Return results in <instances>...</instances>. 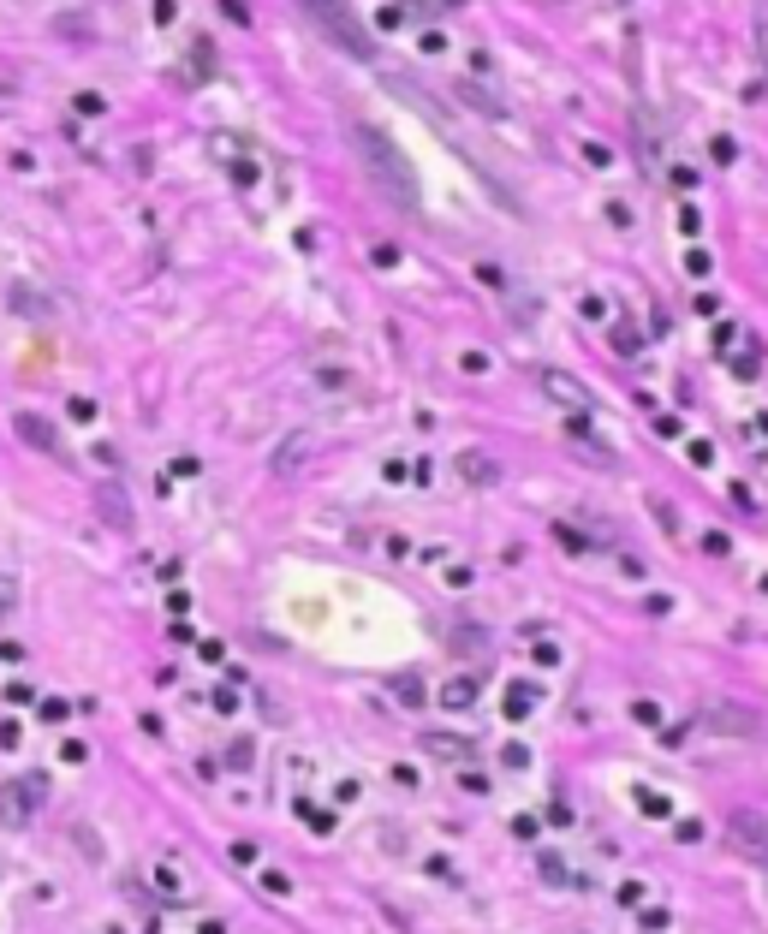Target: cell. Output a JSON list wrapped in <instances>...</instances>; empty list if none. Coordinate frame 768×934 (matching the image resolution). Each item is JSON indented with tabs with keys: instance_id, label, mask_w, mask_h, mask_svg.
<instances>
[{
	"instance_id": "1",
	"label": "cell",
	"mask_w": 768,
	"mask_h": 934,
	"mask_svg": "<svg viewBox=\"0 0 768 934\" xmlns=\"http://www.w3.org/2000/svg\"><path fill=\"white\" fill-rule=\"evenodd\" d=\"M352 143H358V155H364V167H370V179L387 191V203L393 209H405V215H417V173H411V161H405V149L387 137L382 125H370V119H352Z\"/></svg>"
},
{
	"instance_id": "2",
	"label": "cell",
	"mask_w": 768,
	"mask_h": 934,
	"mask_svg": "<svg viewBox=\"0 0 768 934\" xmlns=\"http://www.w3.org/2000/svg\"><path fill=\"white\" fill-rule=\"evenodd\" d=\"M42 786H48L42 774H24V780H6L0 786V827L6 833H24L30 827V816L42 810Z\"/></svg>"
},
{
	"instance_id": "3",
	"label": "cell",
	"mask_w": 768,
	"mask_h": 934,
	"mask_svg": "<svg viewBox=\"0 0 768 934\" xmlns=\"http://www.w3.org/2000/svg\"><path fill=\"white\" fill-rule=\"evenodd\" d=\"M316 18H322V30H328V36H334V42H340L346 54H358V60H370V48H376V42H370V36L358 30V18H352L346 6H316Z\"/></svg>"
},
{
	"instance_id": "4",
	"label": "cell",
	"mask_w": 768,
	"mask_h": 934,
	"mask_svg": "<svg viewBox=\"0 0 768 934\" xmlns=\"http://www.w3.org/2000/svg\"><path fill=\"white\" fill-rule=\"evenodd\" d=\"M542 393H548V399H554L560 411H578V417H584V411L596 405V393H590V387H584L578 375H566V369H542Z\"/></svg>"
},
{
	"instance_id": "5",
	"label": "cell",
	"mask_w": 768,
	"mask_h": 934,
	"mask_svg": "<svg viewBox=\"0 0 768 934\" xmlns=\"http://www.w3.org/2000/svg\"><path fill=\"white\" fill-rule=\"evenodd\" d=\"M12 429H18V441H30L36 453H48V459H60L66 447H60V435H54V423L48 417H36V411H18L12 417Z\"/></svg>"
},
{
	"instance_id": "6",
	"label": "cell",
	"mask_w": 768,
	"mask_h": 934,
	"mask_svg": "<svg viewBox=\"0 0 768 934\" xmlns=\"http://www.w3.org/2000/svg\"><path fill=\"white\" fill-rule=\"evenodd\" d=\"M703 720H709L715 732H739V738H757V732H763V720H757L751 708H733V702H709Z\"/></svg>"
},
{
	"instance_id": "7",
	"label": "cell",
	"mask_w": 768,
	"mask_h": 934,
	"mask_svg": "<svg viewBox=\"0 0 768 934\" xmlns=\"http://www.w3.org/2000/svg\"><path fill=\"white\" fill-rule=\"evenodd\" d=\"M459 476H465L471 488H495V482H501V465H495L483 447H465V453H459Z\"/></svg>"
},
{
	"instance_id": "8",
	"label": "cell",
	"mask_w": 768,
	"mask_h": 934,
	"mask_svg": "<svg viewBox=\"0 0 768 934\" xmlns=\"http://www.w3.org/2000/svg\"><path fill=\"white\" fill-rule=\"evenodd\" d=\"M423 750H429V756H441V762H471V756H477V744H471V738H459V732H429V738H423Z\"/></svg>"
},
{
	"instance_id": "9",
	"label": "cell",
	"mask_w": 768,
	"mask_h": 934,
	"mask_svg": "<svg viewBox=\"0 0 768 934\" xmlns=\"http://www.w3.org/2000/svg\"><path fill=\"white\" fill-rule=\"evenodd\" d=\"M733 833H739V845H745V851H757V857H768V821H763V816L739 810V816H733Z\"/></svg>"
},
{
	"instance_id": "10",
	"label": "cell",
	"mask_w": 768,
	"mask_h": 934,
	"mask_svg": "<svg viewBox=\"0 0 768 934\" xmlns=\"http://www.w3.org/2000/svg\"><path fill=\"white\" fill-rule=\"evenodd\" d=\"M435 702H441V708H453V714H459V708H471V702H477V679H471V673H453V679L435 691Z\"/></svg>"
},
{
	"instance_id": "11",
	"label": "cell",
	"mask_w": 768,
	"mask_h": 934,
	"mask_svg": "<svg viewBox=\"0 0 768 934\" xmlns=\"http://www.w3.org/2000/svg\"><path fill=\"white\" fill-rule=\"evenodd\" d=\"M536 869H542V881H548V887H584V875H578L566 857H554V851H542V857H536Z\"/></svg>"
},
{
	"instance_id": "12",
	"label": "cell",
	"mask_w": 768,
	"mask_h": 934,
	"mask_svg": "<svg viewBox=\"0 0 768 934\" xmlns=\"http://www.w3.org/2000/svg\"><path fill=\"white\" fill-rule=\"evenodd\" d=\"M149 887H155V899H161V905H191L185 881H179V875H173L167 863H161V869H149Z\"/></svg>"
},
{
	"instance_id": "13",
	"label": "cell",
	"mask_w": 768,
	"mask_h": 934,
	"mask_svg": "<svg viewBox=\"0 0 768 934\" xmlns=\"http://www.w3.org/2000/svg\"><path fill=\"white\" fill-rule=\"evenodd\" d=\"M501 708H507V720H524V714L536 708V685H524V679L507 685V702H501Z\"/></svg>"
},
{
	"instance_id": "14",
	"label": "cell",
	"mask_w": 768,
	"mask_h": 934,
	"mask_svg": "<svg viewBox=\"0 0 768 934\" xmlns=\"http://www.w3.org/2000/svg\"><path fill=\"white\" fill-rule=\"evenodd\" d=\"M393 702H399V708H423V702H429V691H423V679H417V673L393 679Z\"/></svg>"
},
{
	"instance_id": "15",
	"label": "cell",
	"mask_w": 768,
	"mask_h": 934,
	"mask_svg": "<svg viewBox=\"0 0 768 934\" xmlns=\"http://www.w3.org/2000/svg\"><path fill=\"white\" fill-rule=\"evenodd\" d=\"M6 304H24L18 316H48V304H42L36 292H24V286H12V292H6Z\"/></svg>"
},
{
	"instance_id": "16",
	"label": "cell",
	"mask_w": 768,
	"mask_h": 934,
	"mask_svg": "<svg viewBox=\"0 0 768 934\" xmlns=\"http://www.w3.org/2000/svg\"><path fill=\"white\" fill-rule=\"evenodd\" d=\"M262 893L286 899V893H292V875H286V869H262Z\"/></svg>"
},
{
	"instance_id": "17",
	"label": "cell",
	"mask_w": 768,
	"mask_h": 934,
	"mask_svg": "<svg viewBox=\"0 0 768 934\" xmlns=\"http://www.w3.org/2000/svg\"><path fill=\"white\" fill-rule=\"evenodd\" d=\"M298 465H304V441H286V447H280V459H274V470L286 476V470H298Z\"/></svg>"
},
{
	"instance_id": "18",
	"label": "cell",
	"mask_w": 768,
	"mask_h": 934,
	"mask_svg": "<svg viewBox=\"0 0 768 934\" xmlns=\"http://www.w3.org/2000/svg\"><path fill=\"white\" fill-rule=\"evenodd\" d=\"M638 810L643 816H673V804H667L661 792H638Z\"/></svg>"
},
{
	"instance_id": "19",
	"label": "cell",
	"mask_w": 768,
	"mask_h": 934,
	"mask_svg": "<svg viewBox=\"0 0 768 934\" xmlns=\"http://www.w3.org/2000/svg\"><path fill=\"white\" fill-rule=\"evenodd\" d=\"M120 500H126L120 488H108V494H102V506H108V518H114V524H131V512H126V506H120Z\"/></svg>"
},
{
	"instance_id": "20",
	"label": "cell",
	"mask_w": 768,
	"mask_h": 934,
	"mask_svg": "<svg viewBox=\"0 0 768 934\" xmlns=\"http://www.w3.org/2000/svg\"><path fill=\"white\" fill-rule=\"evenodd\" d=\"M685 268H691V274H697V280H703V274H709V268H715V256H709V250H685Z\"/></svg>"
},
{
	"instance_id": "21",
	"label": "cell",
	"mask_w": 768,
	"mask_h": 934,
	"mask_svg": "<svg viewBox=\"0 0 768 934\" xmlns=\"http://www.w3.org/2000/svg\"><path fill=\"white\" fill-rule=\"evenodd\" d=\"M66 417H78V423H90V417H96V399H84V393H78V399H66Z\"/></svg>"
},
{
	"instance_id": "22",
	"label": "cell",
	"mask_w": 768,
	"mask_h": 934,
	"mask_svg": "<svg viewBox=\"0 0 768 934\" xmlns=\"http://www.w3.org/2000/svg\"><path fill=\"white\" fill-rule=\"evenodd\" d=\"M18 607V578H0V619Z\"/></svg>"
},
{
	"instance_id": "23",
	"label": "cell",
	"mask_w": 768,
	"mask_h": 934,
	"mask_svg": "<svg viewBox=\"0 0 768 934\" xmlns=\"http://www.w3.org/2000/svg\"><path fill=\"white\" fill-rule=\"evenodd\" d=\"M554 536H560V542H566V548H572V554H584V548H590V542H584V536H578V530H572V524H554Z\"/></svg>"
},
{
	"instance_id": "24",
	"label": "cell",
	"mask_w": 768,
	"mask_h": 934,
	"mask_svg": "<svg viewBox=\"0 0 768 934\" xmlns=\"http://www.w3.org/2000/svg\"><path fill=\"white\" fill-rule=\"evenodd\" d=\"M501 762H507V768H530V750H524V744H507Z\"/></svg>"
},
{
	"instance_id": "25",
	"label": "cell",
	"mask_w": 768,
	"mask_h": 934,
	"mask_svg": "<svg viewBox=\"0 0 768 934\" xmlns=\"http://www.w3.org/2000/svg\"><path fill=\"white\" fill-rule=\"evenodd\" d=\"M72 108H78V114H102V108H108V102H102V96H96V90H84V96H78V102H72Z\"/></svg>"
},
{
	"instance_id": "26",
	"label": "cell",
	"mask_w": 768,
	"mask_h": 934,
	"mask_svg": "<svg viewBox=\"0 0 768 934\" xmlns=\"http://www.w3.org/2000/svg\"><path fill=\"white\" fill-rule=\"evenodd\" d=\"M733 375H745V381H751V375H757V351H739V357H733Z\"/></svg>"
},
{
	"instance_id": "27",
	"label": "cell",
	"mask_w": 768,
	"mask_h": 934,
	"mask_svg": "<svg viewBox=\"0 0 768 934\" xmlns=\"http://www.w3.org/2000/svg\"><path fill=\"white\" fill-rule=\"evenodd\" d=\"M251 756H256V750H251V738H245V744H233V750H227V762H233V768H251Z\"/></svg>"
},
{
	"instance_id": "28",
	"label": "cell",
	"mask_w": 768,
	"mask_h": 934,
	"mask_svg": "<svg viewBox=\"0 0 768 934\" xmlns=\"http://www.w3.org/2000/svg\"><path fill=\"white\" fill-rule=\"evenodd\" d=\"M233 863H239V869H251V863H256V845H251V839H239V845H233Z\"/></svg>"
},
{
	"instance_id": "29",
	"label": "cell",
	"mask_w": 768,
	"mask_h": 934,
	"mask_svg": "<svg viewBox=\"0 0 768 934\" xmlns=\"http://www.w3.org/2000/svg\"><path fill=\"white\" fill-rule=\"evenodd\" d=\"M584 161H590V167H608V161H614V155H608V149H602V143H584Z\"/></svg>"
},
{
	"instance_id": "30",
	"label": "cell",
	"mask_w": 768,
	"mask_h": 934,
	"mask_svg": "<svg viewBox=\"0 0 768 934\" xmlns=\"http://www.w3.org/2000/svg\"><path fill=\"white\" fill-rule=\"evenodd\" d=\"M18 738H24V732H18V720H0V750H12Z\"/></svg>"
},
{
	"instance_id": "31",
	"label": "cell",
	"mask_w": 768,
	"mask_h": 934,
	"mask_svg": "<svg viewBox=\"0 0 768 934\" xmlns=\"http://www.w3.org/2000/svg\"><path fill=\"white\" fill-rule=\"evenodd\" d=\"M638 923H643V929H649V934H661V929H667V911H643Z\"/></svg>"
},
{
	"instance_id": "32",
	"label": "cell",
	"mask_w": 768,
	"mask_h": 934,
	"mask_svg": "<svg viewBox=\"0 0 768 934\" xmlns=\"http://www.w3.org/2000/svg\"><path fill=\"white\" fill-rule=\"evenodd\" d=\"M36 697V685H24V679H18V685H6V702H30Z\"/></svg>"
}]
</instances>
